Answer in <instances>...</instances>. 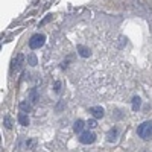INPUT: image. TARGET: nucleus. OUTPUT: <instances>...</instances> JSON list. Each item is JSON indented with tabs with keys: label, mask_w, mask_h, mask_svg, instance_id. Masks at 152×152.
Instances as JSON below:
<instances>
[{
	"label": "nucleus",
	"mask_w": 152,
	"mask_h": 152,
	"mask_svg": "<svg viewBox=\"0 0 152 152\" xmlns=\"http://www.w3.org/2000/svg\"><path fill=\"white\" fill-rule=\"evenodd\" d=\"M23 59H24V56H23L21 53H18L17 58H15V61H14V69H15V72H20V70H21V67H23Z\"/></svg>",
	"instance_id": "7"
},
{
	"label": "nucleus",
	"mask_w": 152,
	"mask_h": 152,
	"mask_svg": "<svg viewBox=\"0 0 152 152\" xmlns=\"http://www.w3.org/2000/svg\"><path fill=\"white\" fill-rule=\"evenodd\" d=\"M20 110L23 111V113H29L31 111V104L29 102H26V100H23V102H20Z\"/></svg>",
	"instance_id": "11"
},
{
	"label": "nucleus",
	"mask_w": 152,
	"mask_h": 152,
	"mask_svg": "<svg viewBox=\"0 0 152 152\" xmlns=\"http://www.w3.org/2000/svg\"><path fill=\"white\" fill-rule=\"evenodd\" d=\"M3 123H5V128H6V129H11V128H12V123H11L9 116H5V117H3Z\"/></svg>",
	"instance_id": "13"
},
{
	"label": "nucleus",
	"mask_w": 152,
	"mask_h": 152,
	"mask_svg": "<svg viewBox=\"0 0 152 152\" xmlns=\"http://www.w3.org/2000/svg\"><path fill=\"white\" fill-rule=\"evenodd\" d=\"M87 125H88V128H90V129H94L97 126V122H96V119H90L87 122Z\"/></svg>",
	"instance_id": "14"
},
{
	"label": "nucleus",
	"mask_w": 152,
	"mask_h": 152,
	"mask_svg": "<svg viewBox=\"0 0 152 152\" xmlns=\"http://www.w3.org/2000/svg\"><path fill=\"white\" fill-rule=\"evenodd\" d=\"M50 18H52V15H47V17H46V18H44V20L40 23V26H44L46 23H49V21H50Z\"/></svg>",
	"instance_id": "16"
},
{
	"label": "nucleus",
	"mask_w": 152,
	"mask_h": 152,
	"mask_svg": "<svg viewBox=\"0 0 152 152\" xmlns=\"http://www.w3.org/2000/svg\"><path fill=\"white\" fill-rule=\"evenodd\" d=\"M76 49H78V52H79V55H81L82 58H88V56L91 55L90 49H87V47H85V46H82V44H79V46L76 47Z\"/></svg>",
	"instance_id": "9"
},
{
	"label": "nucleus",
	"mask_w": 152,
	"mask_h": 152,
	"mask_svg": "<svg viewBox=\"0 0 152 152\" xmlns=\"http://www.w3.org/2000/svg\"><path fill=\"white\" fill-rule=\"evenodd\" d=\"M84 126H85V122L82 119H78L75 122V125H73V129H75V132L81 134V132H84Z\"/></svg>",
	"instance_id": "6"
},
{
	"label": "nucleus",
	"mask_w": 152,
	"mask_h": 152,
	"mask_svg": "<svg viewBox=\"0 0 152 152\" xmlns=\"http://www.w3.org/2000/svg\"><path fill=\"white\" fill-rule=\"evenodd\" d=\"M137 134L142 140H151L152 138V122H143L142 125H138Z\"/></svg>",
	"instance_id": "1"
},
{
	"label": "nucleus",
	"mask_w": 152,
	"mask_h": 152,
	"mask_svg": "<svg viewBox=\"0 0 152 152\" xmlns=\"http://www.w3.org/2000/svg\"><path fill=\"white\" fill-rule=\"evenodd\" d=\"M59 87H61V82H56V84H55V91H56V93L61 91V88H59Z\"/></svg>",
	"instance_id": "17"
},
{
	"label": "nucleus",
	"mask_w": 152,
	"mask_h": 152,
	"mask_svg": "<svg viewBox=\"0 0 152 152\" xmlns=\"http://www.w3.org/2000/svg\"><path fill=\"white\" fill-rule=\"evenodd\" d=\"M31 102H32V104L37 102V90H35V88L31 91Z\"/></svg>",
	"instance_id": "15"
},
{
	"label": "nucleus",
	"mask_w": 152,
	"mask_h": 152,
	"mask_svg": "<svg viewBox=\"0 0 152 152\" xmlns=\"http://www.w3.org/2000/svg\"><path fill=\"white\" fill-rule=\"evenodd\" d=\"M44 43H46V37L43 34H35V35L31 37V40H29V47L32 50H37V49L43 47Z\"/></svg>",
	"instance_id": "2"
},
{
	"label": "nucleus",
	"mask_w": 152,
	"mask_h": 152,
	"mask_svg": "<svg viewBox=\"0 0 152 152\" xmlns=\"http://www.w3.org/2000/svg\"><path fill=\"white\" fill-rule=\"evenodd\" d=\"M17 119H18V123H20L21 126H28V125H29V117H28V114H26V113H23V111H21V113L18 114V117H17Z\"/></svg>",
	"instance_id": "8"
},
{
	"label": "nucleus",
	"mask_w": 152,
	"mask_h": 152,
	"mask_svg": "<svg viewBox=\"0 0 152 152\" xmlns=\"http://www.w3.org/2000/svg\"><path fill=\"white\" fill-rule=\"evenodd\" d=\"M37 62H38V61H37V56H35L34 53H31V55H28V64H29V66H32V67H35V66H37Z\"/></svg>",
	"instance_id": "12"
},
{
	"label": "nucleus",
	"mask_w": 152,
	"mask_h": 152,
	"mask_svg": "<svg viewBox=\"0 0 152 152\" xmlns=\"http://www.w3.org/2000/svg\"><path fill=\"white\" fill-rule=\"evenodd\" d=\"M117 137H119V129L117 128H113L107 132V140L110 143H114V142H117Z\"/></svg>",
	"instance_id": "5"
},
{
	"label": "nucleus",
	"mask_w": 152,
	"mask_h": 152,
	"mask_svg": "<svg viewBox=\"0 0 152 152\" xmlns=\"http://www.w3.org/2000/svg\"><path fill=\"white\" fill-rule=\"evenodd\" d=\"M88 113H91V116L94 119H102L104 117V108L102 107H90V110H88Z\"/></svg>",
	"instance_id": "4"
},
{
	"label": "nucleus",
	"mask_w": 152,
	"mask_h": 152,
	"mask_svg": "<svg viewBox=\"0 0 152 152\" xmlns=\"http://www.w3.org/2000/svg\"><path fill=\"white\" fill-rule=\"evenodd\" d=\"M140 105H142V99L138 96L132 97V111H137L138 108H140Z\"/></svg>",
	"instance_id": "10"
},
{
	"label": "nucleus",
	"mask_w": 152,
	"mask_h": 152,
	"mask_svg": "<svg viewBox=\"0 0 152 152\" xmlns=\"http://www.w3.org/2000/svg\"><path fill=\"white\" fill-rule=\"evenodd\" d=\"M79 142L82 143V145H91V143H94V140H96V135H94V132H91V131H84V132H81L79 134Z\"/></svg>",
	"instance_id": "3"
}]
</instances>
